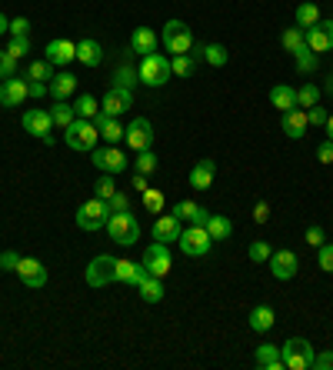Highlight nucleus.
Here are the masks:
<instances>
[{
  "label": "nucleus",
  "instance_id": "f257e3e1",
  "mask_svg": "<svg viewBox=\"0 0 333 370\" xmlns=\"http://www.w3.org/2000/svg\"><path fill=\"white\" fill-rule=\"evenodd\" d=\"M107 234H111L113 244L133 247V244H140V220H137V214H130V210L111 214V217H107Z\"/></svg>",
  "mask_w": 333,
  "mask_h": 370
},
{
  "label": "nucleus",
  "instance_id": "f03ea898",
  "mask_svg": "<svg viewBox=\"0 0 333 370\" xmlns=\"http://www.w3.org/2000/svg\"><path fill=\"white\" fill-rule=\"evenodd\" d=\"M64 141H67V147L70 151H77V153H90L94 147H97V141H100V127L94 124V120H84V117H77L70 127L64 131Z\"/></svg>",
  "mask_w": 333,
  "mask_h": 370
},
{
  "label": "nucleus",
  "instance_id": "7ed1b4c3",
  "mask_svg": "<svg viewBox=\"0 0 333 370\" xmlns=\"http://www.w3.org/2000/svg\"><path fill=\"white\" fill-rule=\"evenodd\" d=\"M137 74H140V84L144 87H164L166 80L174 77V70H170V60H166L164 54H144L140 57V67H137Z\"/></svg>",
  "mask_w": 333,
  "mask_h": 370
},
{
  "label": "nucleus",
  "instance_id": "20e7f679",
  "mask_svg": "<svg viewBox=\"0 0 333 370\" xmlns=\"http://www.w3.org/2000/svg\"><path fill=\"white\" fill-rule=\"evenodd\" d=\"M160 40H164L170 57L190 54V50H193V33H190V27L184 21H166L164 31H160Z\"/></svg>",
  "mask_w": 333,
  "mask_h": 370
},
{
  "label": "nucleus",
  "instance_id": "39448f33",
  "mask_svg": "<svg viewBox=\"0 0 333 370\" xmlns=\"http://www.w3.org/2000/svg\"><path fill=\"white\" fill-rule=\"evenodd\" d=\"M177 247L187 257H207L213 247V237L207 234V227L203 224H190L187 230H180V237H177Z\"/></svg>",
  "mask_w": 333,
  "mask_h": 370
},
{
  "label": "nucleus",
  "instance_id": "423d86ee",
  "mask_svg": "<svg viewBox=\"0 0 333 370\" xmlns=\"http://www.w3.org/2000/svg\"><path fill=\"white\" fill-rule=\"evenodd\" d=\"M280 357H283V370H310L313 367V347H310V340L290 337L287 344L280 347Z\"/></svg>",
  "mask_w": 333,
  "mask_h": 370
},
{
  "label": "nucleus",
  "instance_id": "0eeeda50",
  "mask_svg": "<svg viewBox=\"0 0 333 370\" xmlns=\"http://www.w3.org/2000/svg\"><path fill=\"white\" fill-rule=\"evenodd\" d=\"M107 217H111V207H107V200H100V197H90L77 207V227L94 234V230L107 227Z\"/></svg>",
  "mask_w": 333,
  "mask_h": 370
},
{
  "label": "nucleus",
  "instance_id": "6e6552de",
  "mask_svg": "<svg viewBox=\"0 0 333 370\" xmlns=\"http://www.w3.org/2000/svg\"><path fill=\"white\" fill-rule=\"evenodd\" d=\"M90 163L97 167V170H103V174H123L127 167H130V160L123 157V151H117V143H107V147H94L90 151Z\"/></svg>",
  "mask_w": 333,
  "mask_h": 370
},
{
  "label": "nucleus",
  "instance_id": "1a4fd4ad",
  "mask_svg": "<svg viewBox=\"0 0 333 370\" xmlns=\"http://www.w3.org/2000/svg\"><path fill=\"white\" fill-rule=\"evenodd\" d=\"M144 267H147V273H150V277H160V281H164L166 273H170V267H174L170 244H160V240H154V244L144 251Z\"/></svg>",
  "mask_w": 333,
  "mask_h": 370
},
{
  "label": "nucleus",
  "instance_id": "9d476101",
  "mask_svg": "<svg viewBox=\"0 0 333 370\" xmlns=\"http://www.w3.org/2000/svg\"><path fill=\"white\" fill-rule=\"evenodd\" d=\"M113 257H107V254H100V257H94V261L87 263V287H94V290H100V287H107V283L117 281V273H113Z\"/></svg>",
  "mask_w": 333,
  "mask_h": 370
},
{
  "label": "nucleus",
  "instance_id": "9b49d317",
  "mask_svg": "<svg viewBox=\"0 0 333 370\" xmlns=\"http://www.w3.org/2000/svg\"><path fill=\"white\" fill-rule=\"evenodd\" d=\"M303 40H307V47H310L313 54H327V50H333V17L330 21H317L313 27H307L303 31Z\"/></svg>",
  "mask_w": 333,
  "mask_h": 370
},
{
  "label": "nucleus",
  "instance_id": "f8f14e48",
  "mask_svg": "<svg viewBox=\"0 0 333 370\" xmlns=\"http://www.w3.org/2000/svg\"><path fill=\"white\" fill-rule=\"evenodd\" d=\"M123 141L130 143V151H150L154 147V124L147 117H133L130 127H127V134H123Z\"/></svg>",
  "mask_w": 333,
  "mask_h": 370
},
{
  "label": "nucleus",
  "instance_id": "ddd939ff",
  "mask_svg": "<svg viewBox=\"0 0 333 370\" xmlns=\"http://www.w3.org/2000/svg\"><path fill=\"white\" fill-rule=\"evenodd\" d=\"M130 107H133V90L117 87V84H111V90L100 100V110H103L107 117H120V114H127Z\"/></svg>",
  "mask_w": 333,
  "mask_h": 370
},
{
  "label": "nucleus",
  "instance_id": "4468645a",
  "mask_svg": "<svg viewBox=\"0 0 333 370\" xmlns=\"http://www.w3.org/2000/svg\"><path fill=\"white\" fill-rule=\"evenodd\" d=\"M27 97H30V80H21V77L0 80V104L4 107H21Z\"/></svg>",
  "mask_w": 333,
  "mask_h": 370
},
{
  "label": "nucleus",
  "instance_id": "2eb2a0df",
  "mask_svg": "<svg viewBox=\"0 0 333 370\" xmlns=\"http://www.w3.org/2000/svg\"><path fill=\"white\" fill-rule=\"evenodd\" d=\"M17 277L23 281V287H30V290H40L47 283V267L37 257H21V263H17Z\"/></svg>",
  "mask_w": 333,
  "mask_h": 370
},
{
  "label": "nucleus",
  "instance_id": "dca6fc26",
  "mask_svg": "<svg viewBox=\"0 0 333 370\" xmlns=\"http://www.w3.org/2000/svg\"><path fill=\"white\" fill-rule=\"evenodd\" d=\"M23 131L33 134V137H50V131H54V120H50V110H40V107H33V110H23Z\"/></svg>",
  "mask_w": 333,
  "mask_h": 370
},
{
  "label": "nucleus",
  "instance_id": "f3484780",
  "mask_svg": "<svg viewBox=\"0 0 333 370\" xmlns=\"http://www.w3.org/2000/svg\"><path fill=\"white\" fill-rule=\"evenodd\" d=\"M266 263H270V271H273L277 281H293L297 271H300V261H297V254L293 251H273Z\"/></svg>",
  "mask_w": 333,
  "mask_h": 370
},
{
  "label": "nucleus",
  "instance_id": "a211bd4d",
  "mask_svg": "<svg viewBox=\"0 0 333 370\" xmlns=\"http://www.w3.org/2000/svg\"><path fill=\"white\" fill-rule=\"evenodd\" d=\"M47 60L54 67H67V64H74L77 60V44L74 40H67V37H60V40H50L47 44Z\"/></svg>",
  "mask_w": 333,
  "mask_h": 370
},
{
  "label": "nucleus",
  "instance_id": "6ab92c4d",
  "mask_svg": "<svg viewBox=\"0 0 333 370\" xmlns=\"http://www.w3.org/2000/svg\"><path fill=\"white\" fill-rule=\"evenodd\" d=\"M113 273H117V283H127V287H140V281L147 277V267L144 263H133L127 261V257H117V263H113Z\"/></svg>",
  "mask_w": 333,
  "mask_h": 370
},
{
  "label": "nucleus",
  "instance_id": "aec40b11",
  "mask_svg": "<svg viewBox=\"0 0 333 370\" xmlns=\"http://www.w3.org/2000/svg\"><path fill=\"white\" fill-rule=\"evenodd\" d=\"M307 127H310V120H307V110H300V107L287 110V114L280 117V131L287 134L290 141H300V137L307 134Z\"/></svg>",
  "mask_w": 333,
  "mask_h": 370
},
{
  "label": "nucleus",
  "instance_id": "412c9836",
  "mask_svg": "<svg viewBox=\"0 0 333 370\" xmlns=\"http://www.w3.org/2000/svg\"><path fill=\"white\" fill-rule=\"evenodd\" d=\"M213 177H217V163H213L210 157H203V160H197L190 167V187H193V190H210Z\"/></svg>",
  "mask_w": 333,
  "mask_h": 370
},
{
  "label": "nucleus",
  "instance_id": "4be33fe9",
  "mask_svg": "<svg viewBox=\"0 0 333 370\" xmlns=\"http://www.w3.org/2000/svg\"><path fill=\"white\" fill-rule=\"evenodd\" d=\"M247 324H250V330H256V334H266V330H273V324H277V310L270 304H256L250 314H247Z\"/></svg>",
  "mask_w": 333,
  "mask_h": 370
},
{
  "label": "nucleus",
  "instance_id": "5701e85b",
  "mask_svg": "<svg viewBox=\"0 0 333 370\" xmlns=\"http://www.w3.org/2000/svg\"><path fill=\"white\" fill-rule=\"evenodd\" d=\"M180 230L184 227H180V220L174 214H160L154 220V240H160V244H177Z\"/></svg>",
  "mask_w": 333,
  "mask_h": 370
},
{
  "label": "nucleus",
  "instance_id": "b1692460",
  "mask_svg": "<svg viewBox=\"0 0 333 370\" xmlns=\"http://www.w3.org/2000/svg\"><path fill=\"white\" fill-rule=\"evenodd\" d=\"M74 90H77V77L67 74V70H60V74H54L50 80H47V94H50L54 100H67Z\"/></svg>",
  "mask_w": 333,
  "mask_h": 370
},
{
  "label": "nucleus",
  "instance_id": "393cba45",
  "mask_svg": "<svg viewBox=\"0 0 333 370\" xmlns=\"http://www.w3.org/2000/svg\"><path fill=\"white\" fill-rule=\"evenodd\" d=\"M170 214H174L180 224H184V220H187V224H207V217H210V210L193 204V200H180V204H174Z\"/></svg>",
  "mask_w": 333,
  "mask_h": 370
},
{
  "label": "nucleus",
  "instance_id": "a878e982",
  "mask_svg": "<svg viewBox=\"0 0 333 370\" xmlns=\"http://www.w3.org/2000/svg\"><path fill=\"white\" fill-rule=\"evenodd\" d=\"M254 364L260 370H283V357H280V347L273 344H256L254 350Z\"/></svg>",
  "mask_w": 333,
  "mask_h": 370
},
{
  "label": "nucleus",
  "instance_id": "bb28decb",
  "mask_svg": "<svg viewBox=\"0 0 333 370\" xmlns=\"http://www.w3.org/2000/svg\"><path fill=\"white\" fill-rule=\"evenodd\" d=\"M157 44H160V37H157L150 27H137L130 33V50L133 54H154Z\"/></svg>",
  "mask_w": 333,
  "mask_h": 370
},
{
  "label": "nucleus",
  "instance_id": "cd10ccee",
  "mask_svg": "<svg viewBox=\"0 0 333 370\" xmlns=\"http://www.w3.org/2000/svg\"><path fill=\"white\" fill-rule=\"evenodd\" d=\"M270 104H273L280 114H287V110L297 107V90L290 87V84H277V87L270 90Z\"/></svg>",
  "mask_w": 333,
  "mask_h": 370
},
{
  "label": "nucleus",
  "instance_id": "c85d7f7f",
  "mask_svg": "<svg viewBox=\"0 0 333 370\" xmlns=\"http://www.w3.org/2000/svg\"><path fill=\"white\" fill-rule=\"evenodd\" d=\"M77 60L84 67H100L103 64V47H100L97 40H90V37L87 40H80L77 44Z\"/></svg>",
  "mask_w": 333,
  "mask_h": 370
},
{
  "label": "nucleus",
  "instance_id": "c756f323",
  "mask_svg": "<svg viewBox=\"0 0 333 370\" xmlns=\"http://www.w3.org/2000/svg\"><path fill=\"white\" fill-rule=\"evenodd\" d=\"M203 227H207V234L213 237V244H217V240H230V234H233L230 217H223V214H210Z\"/></svg>",
  "mask_w": 333,
  "mask_h": 370
},
{
  "label": "nucleus",
  "instance_id": "7c9ffc66",
  "mask_svg": "<svg viewBox=\"0 0 333 370\" xmlns=\"http://www.w3.org/2000/svg\"><path fill=\"white\" fill-rule=\"evenodd\" d=\"M137 290H140V300H147V304H160V300H164V281H160V277H150V273H147Z\"/></svg>",
  "mask_w": 333,
  "mask_h": 370
},
{
  "label": "nucleus",
  "instance_id": "2f4dec72",
  "mask_svg": "<svg viewBox=\"0 0 333 370\" xmlns=\"http://www.w3.org/2000/svg\"><path fill=\"white\" fill-rule=\"evenodd\" d=\"M293 67H297V74H317L320 54H313L310 47H300L297 54H293Z\"/></svg>",
  "mask_w": 333,
  "mask_h": 370
},
{
  "label": "nucleus",
  "instance_id": "473e14b6",
  "mask_svg": "<svg viewBox=\"0 0 333 370\" xmlns=\"http://www.w3.org/2000/svg\"><path fill=\"white\" fill-rule=\"evenodd\" d=\"M50 120H54V127H60V131H67L74 120H77V110L70 107L67 100H57L54 110H50Z\"/></svg>",
  "mask_w": 333,
  "mask_h": 370
},
{
  "label": "nucleus",
  "instance_id": "72a5a7b5",
  "mask_svg": "<svg viewBox=\"0 0 333 370\" xmlns=\"http://www.w3.org/2000/svg\"><path fill=\"white\" fill-rule=\"evenodd\" d=\"M320 97H323V90L317 87V84H303V87L297 90V107L300 110H310V107L320 104Z\"/></svg>",
  "mask_w": 333,
  "mask_h": 370
},
{
  "label": "nucleus",
  "instance_id": "f704fd0d",
  "mask_svg": "<svg viewBox=\"0 0 333 370\" xmlns=\"http://www.w3.org/2000/svg\"><path fill=\"white\" fill-rule=\"evenodd\" d=\"M317 21H320V7H317L313 0H307V4H300V7H297V27H300V31H307V27H313Z\"/></svg>",
  "mask_w": 333,
  "mask_h": 370
},
{
  "label": "nucleus",
  "instance_id": "c9c22d12",
  "mask_svg": "<svg viewBox=\"0 0 333 370\" xmlns=\"http://www.w3.org/2000/svg\"><path fill=\"white\" fill-rule=\"evenodd\" d=\"M157 163H160V160H157L154 151H137V157H133V174H147V177H150L157 170Z\"/></svg>",
  "mask_w": 333,
  "mask_h": 370
},
{
  "label": "nucleus",
  "instance_id": "e433bc0d",
  "mask_svg": "<svg viewBox=\"0 0 333 370\" xmlns=\"http://www.w3.org/2000/svg\"><path fill=\"white\" fill-rule=\"evenodd\" d=\"M280 44H283L287 54H297L300 47H307V40H303V31L300 27H287V31L280 33Z\"/></svg>",
  "mask_w": 333,
  "mask_h": 370
},
{
  "label": "nucleus",
  "instance_id": "4c0bfd02",
  "mask_svg": "<svg viewBox=\"0 0 333 370\" xmlns=\"http://www.w3.org/2000/svg\"><path fill=\"white\" fill-rule=\"evenodd\" d=\"M74 110H77V117L94 120V117L100 114V100H97V97H90V94H80L77 104H74Z\"/></svg>",
  "mask_w": 333,
  "mask_h": 370
},
{
  "label": "nucleus",
  "instance_id": "58836bf2",
  "mask_svg": "<svg viewBox=\"0 0 333 370\" xmlns=\"http://www.w3.org/2000/svg\"><path fill=\"white\" fill-rule=\"evenodd\" d=\"M170 70H174V77H190L197 70V60L190 54H177V57H170Z\"/></svg>",
  "mask_w": 333,
  "mask_h": 370
},
{
  "label": "nucleus",
  "instance_id": "ea45409f",
  "mask_svg": "<svg viewBox=\"0 0 333 370\" xmlns=\"http://www.w3.org/2000/svg\"><path fill=\"white\" fill-rule=\"evenodd\" d=\"M50 77H54V64H50L47 57H44V60H33V64L27 67V80H44V84H47Z\"/></svg>",
  "mask_w": 333,
  "mask_h": 370
},
{
  "label": "nucleus",
  "instance_id": "a19ab883",
  "mask_svg": "<svg viewBox=\"0 0 333 370\" xmlns=\"http://www.w3.org/2000/svg\"><path fill=\"white\" fill-rule=\"evenodd\" d=\"M113 84H117V87L133 90L137 84H140V74H137L133 67H117V74H113Z\"/></svg>",
  "mask_w": 333,
  "mask_h": 370
},
{
  "label": "nucleus",
  "instance_id": "79ce46f5",
  "mask_svg": "<svg viewBox=\"0 0 333 370\" xmlns=\"http://www.w3.org/2000/svg\"><path fill=\"white\" fill-rule=\"evenodd\" d=\"M203 60L210 67H223L227 60H230V54H227V47L223 44H210V47H203Z\"/></svg>",
  "mask_w": 333,
  "mask_h": 370
},
{
  "label": "nucleus",
  "instance_id": "37998d69",
  "mask_svg": "<svg viewBox=\"0 0 333 370\" xmlns=\"http://www.w3.org/2000/svg\"><path fill=\"white\" fill-rule=\"evenodd\" d=\"M140 197H144V207L150 210V214H160V210H164V190H157V187H147Z\"/></svg>",
  "mask_w": 333,
  "mask_h": 370
},
{
  "label": "nucleus",
  "instance_id": "c03bdc74",
  "mask_svg": "<svg viewBox=\"0 0 333 370\" xmlns=\"http://www.w3.org/2000/svg\"><path fill=\"white\" fill-rule=\"evenodd\" d=\"M7 54L13 60H21V57L30 54V37H11V44H7Z\"/></svg>",
  "mask_w": 333,
  "mask_h": 370
},
{
  "label": "nucleus",
  "instance_id": "a18cd8bd",
  "mask_svg": "<svg viewBox=\"0 0 333 370\" xmlns=\"http://www.w3.org/2000/svg\"><path fill=\"white\" fill-rule=\"evenodd\" d=\"M247 254H250V261H254V263H266L273 251H270V244H266V240H254V244H250V251H247Z\"/></svg>",
  "mask_w": 333,
  "mask_h": 370
},
{
  "label": "nucleus",
  "instance_id": "49530a36",
  "mask_svg": "<svg viewBox=\"0 0 333 370\" xmlns=\"http://www.w3.org/2000/svg\"><path fill=\"white\" fill-rule=\"evenodd\" d=\"M94 187H97V197H100V200H111V197L117 194V184H113V174H103V177H100V180H97V184H94Z\"/></svg>",
  "mask_w": 333,
  "mask_h": 370
},
{
  "label": "nucleus",
  "instance_id": "de8ad7c7",
  "mask_svg": "<svg viewBox=\"0 0 333 370\" xmlns=\"http://www.w3.org/2000/svg\"><path fill=\"white\" fill-rule=\"evenodd\" d=\"M7 77H17V60L7 50H0V80H7Z\"/></svg>",
  "mask_w": 333,
  "mask_h": 370
},
{
  "label": "nucleus",
  "instance_id": "09e8293b",
  "mask_svg": "<svg viewBox=\"0 0 333 370\" xmlns=\"http://www.w3.org/2000/svg\"><path fill=\"white\" fill-rule=\"evenodd\" d=\"M317 261H320V267L327 273H333V244H323V247H317Z\"/></svg>",
  "mask_w": 333,
  "mask_h": 370
},
{
  "label": "nucleus",
  "instance_id": "8fccbe9b",
  "mask_svg": "<svg viewBox=\"0 0 333 370\" xmlns=\"http://www.w3.org/2000/svg\"><path fill=\"white\" fill-rule=\"evenodd\" d=\"M7 33H11V37H27V33H30V21H27V17H13Z\"/></svg>",
  "mask_w": 333,
  "mask_h": 370
},
{
  "label": "nucleus",
  "instance_id": "3c124183",
  "mask_svg": "<svg viewBox=\"0 0 333 370\" xmlns=\"http://www.w3.org/2000/svg\"><path fill=\"white\" fill-rule=\"evenodd\" d=\"M307 244H310V247H323V244H327V234H323L320 224L307 227Z\"/></svg>",
  "mask_w": 333,
  "mask_h": 370
},
{
  "label": "nucleus",
  "instance_id": "603ef678",
  "mask_svg": "<svg viewBox=\"0 0 333 370\" xmlns=\"http://www.w3.org/2000/svg\"><path fill=\"white\" fill-rule=\"evenodd\" d=\"M107 207H111V214H120V210H130V200H127V194H120V190H117V194L107 200Z\"/></svg>",
  "mask_w": 333,
  "mask_h": 370
},
{
  "label": "nucleus",
  "instance_id": "864d4df0",
  "mask_svg": "<svg viewBox=\"0 0 333 370\" xmlns=\"http://www.w3.org/2000/svg\"><path fill=\"white\" fill-rule=\"evenodd\" d=\"M17 263H21V254H17V251H4V254H0V271H17Z\"/></svg>",
  "mask_w": 333,
  "mask_h": 370
},
{
  "label": "nucleus",
  "instance_id": "5fc2aeb1",
  "mask_svg": "<svg viewBox=\"0 0 333 370\" xmlns=\"http://www.w3.org/2000/svg\"><path fill=\"white\" fill-rule=\"evenodd\" d=\"M313 370H333V350L313 354Z\"/></svg>",
  "mask_w": 333,
  "mask_h": 370
},
{
  "label": "nucleus",
  "instance_id": "6e6d98bb",
  "mask_svg": "<svg viewBox=\"0 0 333 370\" xmlns=\"http://www.w3.org/2000/svg\"><path fill=\"white\" fill-rule=\"evenodd\" d=\"M307 120H310L313 127H327V110H323L320 104H317V107L307 110Z\"/></svg>",
  "mask_w": 333,
  "mask_h": 370
},
{
  "label": "nucleus",
  "instance_id": "4d7b16f0",
  "mask_svg": "<svg viewBox=\"0 0 333 370\" xmlns=\"http://www.w3.org/2000/svg\"><path fill=\"white\" fill-rule=\"evenodd\" d=\"M317 160H320V163H333V141H330V137L317 147Z\"/></svg>",
  "mask_w": 333,
  "mask_h": 370
},
{
  "label": "nucleus",
  "instance_id": "13d9d810",
  "mask_svg": "<svg viewBox=\"0 0 333 370\" xmlns=\"http://www.w3.org/2000/svg\"><path fill=\"white\" fill-rule=\"evenodd\" d=\"M254 220H256V224H266V220H270V204H266V200H256Z\"/></svg>",
  "mask_w": 333,
  "mask_h": 370
},
{
  "label": "nucleus",
  "instance_id": "bf43d9fd",
  "mask_svg": "<svg viewBox=\"0 0 333 370\" xmlns=\"http://www.w3.org/2000/svg\"><path fill=\"white\" fill-rule=\"evenodd\" d=\"M130 187H133V190H137V194H144L147 187H150V184H147V174H133V180H130Z\"/></svg>",
  "mask_w": 333,
  "mask_h": 370
},
{
  "label": "nucleus",
  "instance_id": "052dcab7",
  "mask_svg": "<svg viewBox=\"0 0 333 370\" xmlns=\"http://www.w3.org/2000/svg\"><path fill=\"white\" fill-rule=\"evenodd\" d=\"M30 97H47V84H44V80H30Z\"/></svg>",
  "mask_w": 333,
  "mask_h": 370
},
{
  "label": "nucleus",
  "instance_id": "680f3d73",
  "mask_svg": "<svg viewBox=\"0 0 333 370\" xmlns=\"http://www.w3.org/2000/svg\"><path fill=\"white\" fill-rule=\"evenodd\" d=\"M7 27H11V21H7V17H4V13H0V37H4V33H7Z\"/></svg>",
  "mask_w": 333,
  "mask_h": 370
},
{
  "label": "nucleus",
  "instance_id": "e2e57ef3",
  "mask_svg": "<svg viewBox=\"0 0 333 370\" xmlns=\"http://www.w3.org/2000/svg\"><path fill=\"white\" fill-rule=\"evenodd\" d=\"M323 131H327V137H330V141H333V114H330V117H327V127H323Z\"/></svg>",
  "mask_w": 333,
  "mask_h": 370
}]
</instances>
